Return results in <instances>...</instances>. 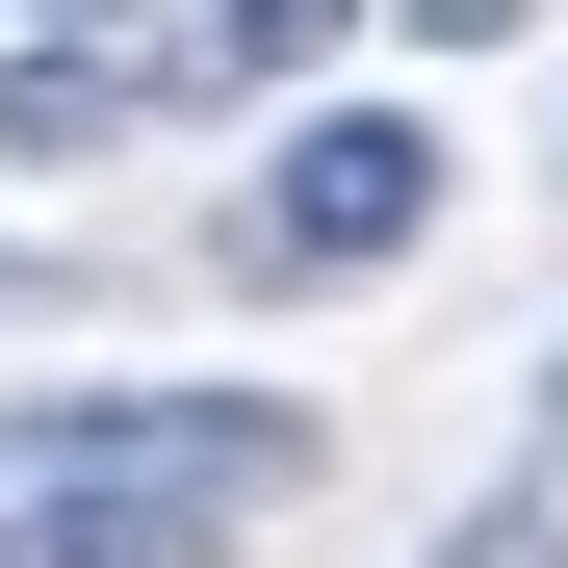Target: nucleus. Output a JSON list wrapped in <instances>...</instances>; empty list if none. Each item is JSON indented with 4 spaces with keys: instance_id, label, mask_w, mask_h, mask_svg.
Masks as SVG:
<instances>
[{
    "instance_id": "f257e3e1",
    "label": "nucleus",
    "mask_w": 568,
    "mask_h": 568,
    "mask_svg": "<svg viewBox=\"0 0 568 568\" xmlns=\"http://www.w3.org/2000/svg\"><path fill=\"white\" fill-rule=\"evenodd\" d=\"M258 491H311V414H258V388H52L27 491H0V568H233Z\"/></svg>"
},
{
    "instance_id": "f03ea898",
    "label": "nucleus",
    "mask_w": 568,
    "mask_h": 568,
    "mask_svg": "<svg viewBox=\"0 0 568 568\" xmlns=\"http://www.w3.org/2000/svg\"><path fill=\"white\" fill-rule=\"evenodd\" d=\"M439 181H465V155H439L414 104H311V130L258 155V207H233V284H388V258L439 233Z\"/></svg>"
},
{
    "instance_id": "7ed1b4c3",
    "label": "nucleus",
    "mask_w": 568,
    "mask_h": 568,
    "mask_svg": "<svg viewBox=\"0 0 568 568\" xmlns=\"http://www.w3.org/2000/svg\"><path fill=\"white\" fill-rule=\"evenodd\" d=\"M155 104V52H27V78H0V155H104Z\"/></svg>"
},
{
    "instance_id": "20e7f679",
    "label": "nucleus",
    "mask_w": 568,
    "mask_h": 568,
    "mask_svg": "<svg viewBox=\"0 0 568 568\" xmlns=\"http://www.w3.org/2000/svg\"><path fill=\"white\" fill-rule=\"evenodd\" d=\"M336 27H362V0H207V78H311Z\"/></svg>"
},
{
    "instance_id": "39448f33",
    "label": "nucleus",
    "mask_w": 568,
    "mask_h": 568,
    "mask_svg": "<svg viewBox=\"0 0 568 568\" xmlns=\"http://www.w3.org/2000/svg\"><path fill=\"white\" fill-rule=\"evenodd\" d=\"M439 568H568V517H542V491H491V517H465Z\"/></svg>"
},
{
    "instance_id": "423d86ee",
    "label": "nucleus",
    "mask_w": 568,
    "mask_h": 568,
    "mask_svg": "<svg viewBox=\"0 0 568 568\" xmlns=\"http://www.w3.org/2000/svg\"><path fill=\"white\" fill-rule=\"evenodd\" d=\"M542 27V0H414V52H517Z\"/></svg>"
},
{
    "instance_id": "0eeeda50",
    "label": "nucleus",
    "mask_w": 568,
    "mask_h": 568,
    "mask_svg": "<svg viewBox=\"0 0 568 568\" xmlns=\"http://www.w3.org/2000/svg\"><path fill=\"white\" fill-rule=\"evenodd\" d=\"M27 27H52V52H155V0H27Z\"/></svg>"
},
{
    "instance_id": "6e6552de",
    "label": "nucleus",
    "mask_w": 568,
    "mask_h": 568,
    "mask_svg": "<svg viewBox=\"0 0 568 568\" xmlns=\"http://www.w3.org/2000/svg\"><path fill=\"white\" fill-rule=\"evenodd\" d=\"M27 311H78V284H52V258H0V336H27Z\"/></svg>"
},
{
    "instance_id": "1a4fd4ad",
    "label": "nucleus",
    "mask_w": 568,
    "mask_h": 568,
    "mask_svg": "<svg viewBox=\"0 0 568 568\" xmlns=\"http://www.w3.org/2000/svg\"><path fill=\"white\" fill-rule=\"evenodd\" d=\"M542 491H568V362H542Z\"/></svg>"
}]
</instances>
